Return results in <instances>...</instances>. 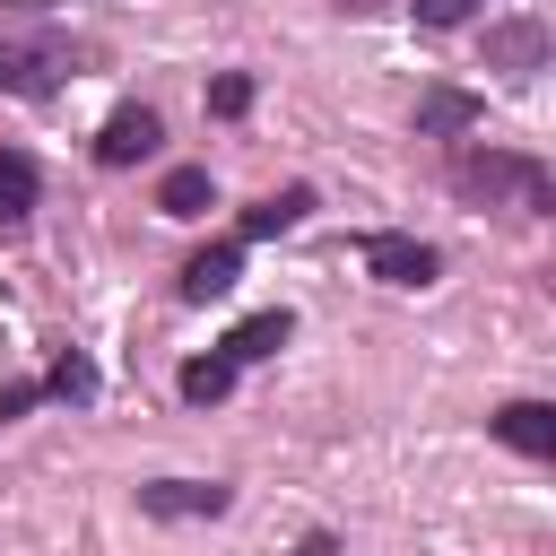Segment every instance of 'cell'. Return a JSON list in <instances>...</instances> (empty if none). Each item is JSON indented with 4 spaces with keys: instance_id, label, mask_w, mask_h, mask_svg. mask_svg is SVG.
<instances>
[{
    "instance_id": "cell-1",
    "label": "cell",
    "mask_w": 556,
    "mask_h": 556,
    "mask_svg": "<svg viewBox=\"0 0 556 556\" xmlns=\"http://www.w3.org/2000/svg\"><path fill=\"white\" fill-rule=\"evenodd\" d=\"M139 513L148 521H217L226 486L217 478H156V486H139Z\"/></svg>"
},
{
    "instance_id": "cell-2",
    "label": "cell",
    "mask_w": 556,
    "mask_h": 556,
    "mask_svg": "<svg viewBox=\"0 0 556 556\" xmlns=\"http://www.w3.org/2000/svg\"><path fill=\"white\" fill-rule=\"evenodd\" d=\"M452 174H460V191H513L521 208H547V174L521 156H460Z\"/></svg>"
},
{
    "instance_id": "cell-3",
    "label": "cell",
    "mask_w": 556,
    "mask_h": 556,
    "mask_svg": "<svg viewBox=\"0 0 556 556\" xmlns=\"http://www.w3.org/2000/svg\"><path fill=\"white\" fill-rule=\"evenodd\" d=\"M365 269L382 278V287H434V243H417V235H365Z\"/></svg>"
},
{
    "instance_id": "cell-4",
    "label": "cell",
    "mask_w": 556,
    "mask_h": 556,
    "mask_svg": "<svg viewBox=\"0 0 556 556\" xmlns=\"http://www.w3.org/2000/svg\"><path fill=\"white\" fill-rule=\"evenodd\" d=\"M486 426H495L513 452H530V460H556V408H547V400H504Z\"/></svg>"
},
{
    "instance_id": "cell-5",
    "label": "cell",
    "mask_w": 556,
    "mask_h": 556,
    "mask_svg": "<svg viewBox=\"0 0 556 556\" xmlns=\"http://www.w3.org/2000/svg\"><path fill=\"white\" fill-rule=\"evenodd\" d=\"M148 148H156V113H148V104H122V113L96 130V165H139Z\"/></svg>"
},
{
    "instance_id": "cell-6",
    "label": "cell",
    "mask_w": 556,
    "mask_h": 556,
    "mask_svg": "<svg viewBox=\"0 0 556 556\" xmlns=\"http://www.w3.org/2000/svg\"><path fill=\"white\" fill-rule=\"evenodd\" d=\"M235 269H243V243H208V252H191V261H182V278H174V287H182V304H217V295L235 287Z\"/></svg>"
},
{
    "instance_id": "cell-7",
    "label": "cell",
    "mask_w": 556,
    "mask_h": 556,
    "mask_svg": "<svg viewBox=\"0 0 556 556\" xmlns=\"http://www.w3.org/2000/svg\"><path fill=\"white\" fill-rule=\"evenodd\" d=\"M287 330H295L287 313H252V321H235V330H226V348H217V356H226V365L243 374V365H261V356H278V348H287Z\"/></svg>"
},
{
    "instance_id": "cell-8",
    "label": "cell",
    "mask_w": 556,
    "mask_h": 556,
    "mask_svg": "<svg viewBox=\"0 0 556 556\" xmlns=\"http://www.w3.org/2000/svg\"><path fill=\"white\" fill-rule=\"evenodd\" d=\"M478 113H486V104H478L469 87H426V96H417V130H426V139H443V130H469Z\"/></svg>"
},
{
    "instance_id": "cell-9",
    "label": "cell",
    "mask_w": 556,
    "mask_h": 556,
    "mask_svg": "<svg viewBox=\"0 0 556 556\" xmlns=\"http://www.w3.org/2000/svg\"><path fill=\"white\" fill-rule=\"evenodd\" d=\"M304 217H313V191H304V182H287V191H269L261 208H243V243L287 235V226H304Z\"/></svg>"
},
{
    "instance_id": "cell-10",
    "label": "cell",
    "mask_w": 556,
    "mask_h": 556,
    "mask_svg": "<svg viewBox=\"0 0 556 556\" xmlns=\"http://www.w3.org/2000/svg\"><path fill=\"white\" fill-rule=\"evenodd\" d=\"M156 208H165V217H200V208H208V165H174V174L156 182Z\"/></svg>"
},
{
    "instance_id": "cell-11",
    "label": "cell",
    "mask_w": 556,
    "mask_h": 556,
    "mask_svg": "<svg viewBox=\"0 0 556 556\" xmlns=\"http://www.w3.org/2000/svg\"><path fill=\"white\" fill-rule=\"evenodd\" d=\"M486 52H495L504 70H539V61H547V26H495Z\"/></svg>"
},
{
    "instance_id": "cell-12",
    "label": "cell",
    "mask_w": 556,
    "mask_h": 556,
    "mask_svg": "<svg viewBox=\"0 0 556 556\" xmlns=\"http://www.w3.org/2000/svg\"><path fill=\"white\" fill-rule=\"evenodd\" d=\"M26 208H35V165L17 148H0V226H17Z\"/></svg>"
},
{
    "instance_id": "cell-13",
    "label": "cell",
    "mask_w": 556,
    "mask_h": 556,
    "mask_svg": "<svg viewBox=\"0 0 556 556\" xmlns=\"http://www.w3.org/2000/svg\"><path fill=\"white\" fill-rule=\"evenodd\" d=\"M226 391H235V365H226V356H191V365H182V400H191V408H208V400H226Z\"/></svg>"
},
{
    "instance_id": "cell-14",
    "label": "cell",
    "mask_w": 556,
    "mask_h": 556,
    "mask_svg": "<svg viewBox=\"0 0 556 556\" xmlns=\"http://www.w3.org/2000/svg\"><path fill=\"white\" fill-rule=\"evenodd\" d=\"M0 87H9V96H52V61H35V52L0 43Z\"/></svg>"
},
{
    "instance_id": "cell-15",
    "label": "cell",
    "mask_w": 556,
    "mask_h": 556,
    "mask_svg": "<svg viewBox=\"0 0 556 556\" xmlns=\"http://www.w3.org/2000/svg\"><path fill=\"white\" fill-rule=\"evenodd\" d=\"M208 113H217V122H235V113H252V78H243V70H226V78H208Z\"/></svg>"
},
{
    "instance_id": "cell-16",
    "label": "cell",
    "mask_w": 556,
    "mask_h": 556,
    "mask_svg": "<svg viewBox=\"0 0 556 556\" xmlns=\"http://www.w3.org/2000/svg\"><path fill=\"white\" fill-rule=\"evenodd\" d=\"M43 391H52V400H87V391H96V365H87V356H61V365L43 374Z\"/></svg>"
},
{
    "instance_id": "cell-17",
    "label": "cell",
    "mask_w": 556,
    "mask_h": 556,
    "mask_svg": "<svg viewBox=\"0 0 556 556\" xmlns=\"http://www.w3.org/2000/svg\"><path fill=\"white\" fill-rule=\"evenodd\" d=\"M478 0H417V26H460Z\"/></svg>"
},
{
    "instance_id": "cell-18",
    "label": "cell",
    "mask_w": 556,
    "mask_h": 556,
    "mask_svg": "<svg viewBox=\"0 0 556 556\" xmlns=\"http://www.w3.org/2000/svg\"><path fill=\"white\" fill-rule=\"evenodd\" d=\"M295 556H339V539H330V530H313V539H304Z\"/></svg>"
},
{
    "instance_id": "cell-19",
    "label": "cell",
    "mask_w": 556,
    "mask_h": 556,
    "mask_svg": "<svg viewBox=\"0 0 556 556\" xmlns=\"http://www.w3.org/2000/svg\"><path fill=\"white\" fill-rule=\"evenodd\" d=\"M339 9H382V0H339Z\"/></svg>"
}]
</instances>
